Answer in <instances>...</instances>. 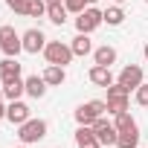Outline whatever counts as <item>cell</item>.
I'll return each instance as SVG.
<instances>
[{"instance_id":"6da1fadb","label":"cell","mask_w":148,"mask_h":148,"mask_svg":"<svg viewBox=\"0 0 148 148\" xmlns=\"http://www.w3.org/2000/svg\"><path fill=\"white\" fill-rule=\"evenodd\" d=\"M44 58H47V64L67 67L73 58H76V52H73V47L64 44V41H47V47H44Z\"/></svg>"},{"instance_id":"7a4b0ae2","label":"cell","mask_w":148,"mask_h":148,"mask_svg":"<svg viewBox=\"0 0 148 148\" xmlns=\"http://www.w3.org/2000/svg\"><path fill=\"white\" fill-rule=\"evenodd\" d=\"M0 49L9 58H18L23 52V38L21 32H15V26H0Z\"/></svg>"},{"instance_id":"3957f363","label":"cell","mask_w":148,"mask_h":148,"mask_svg":"<svg viewBox=\"0 0 148 148\" xmlns=\"http://www.w3.org/2000/svg\"><path fill=\"white\" fill-rule=\"evenodd\" d=\"M18 136L23 145H32V142H41L47 136V122L44 119H26L23 125H18Z\"/></svg>"},{"instance_id":"277c9868","label":"cell","mask_w":148,"mask_h":148,"mask_svg":"<svg viewBox=\"0 0 148 148\" xmlns=\"http://www.w3.org/2000/svg\"><path fill=\"white\" fill-rule=\"evenodd\" d=\"M128 96H131V90L125 87V84H119V82H113L110 87H108V113H122V110H128Z\"/></svg>"},{"instance_id":"5b68a950","label":"cell","mask_w":148,"mask_h":148,"mask_svg":"<svg viewBox=\"0 0 148 148\" xmlns=\"http://www.w3.org/2000/svg\"><path fill=\"white\" fill-rule=\"evenodd\" d=\"M102 23H105V12H99L96 6H87V9L76 18V29H79V32H84V35L96 32Z\"/></svg>"},{"instance_id":"8992f818","label":"cell","mask_w":148,"mask_h":148,"mask_svg":"<svg viewBox=\"0 0 148 148\" xmlns=\"http://www.w3.org/2000/svg\"><path fill=\"white\" fill-rule=\"evenodd\" d=\"M105 110H108V102H102V99L84 102V105H79V110H76V122H79V125H93Z\"/></svg>"},{"instance_id":"52a82bcc","label":"cell","mask_w":148,"mask_h":148,"mask_svg":"<svg viewBox=\"0 0 148 148\" xmlns=\"http://www.w3.org/2000/svg\"><path fill=\"white\" fill-rule=\"evenodd\" d=\"M93 131H96V139H99V145H116V139H119V131H116V125H110L108 119H96L93 122Z\"/></svg>"},{"instance_id":"ba28073f","label":"cell","mask_w":148,"mask_h":148,"mask_svg":"<svg viewBox=\"0 0 148 148\" xmlns=\"http://www.w3.org/2000/svg\"><path fill=\"white\" fill-rule=\"evenodd\" d=\"M21 38H23V52H29V55H38L47 47V35L41 29H26Z\"/></svg>"},{"instance_id":"9c48e42d","label":"cell","mask_w":148,"mask_h":148,"mask_svg":"<svg viewBox=\"0 0 148 148\" xmlns=\"http://www.w3.org/2000/svg\"><path fill=\"white\" fill-rule=\"evenodd\" d=\"M116 82L125 84L128 90H136V87L142 84V67H139V64H128V67H122V73H119Z\"/></svg>"},{"instance_id":"30bf717a","label":"cell","mask_w":148,"mask_h":148,"mask_svg":"<svg viewBox=\"0 0 148 148\" xmlns=\"http://www.w3.org/2000/svg\"><path fill=\"white\" fill-rule=\"evenodd\" d=\"M6 119H9L12 125H23L26 119H32V113H29V105H26V102H21V99L9 102V108H6Z\"/></svg>"},{"instance_id":"8fae6325","label":"cell","mask_w":148,"mask_h":148,"mask_svg":"<svg viewBox=\"0 0 148 148\" xmlns=\"http://www.w3.org/2000/svg\"><path fill=\"white\" fill-rule=\"evenodd\" d=\"M3 82V96L9 99V102H15V99H21L23 93H26V82L21 79V76H12V79H0Z\"/></svg>"},{"instance_id":"7c38bea8","label":"cell","mask_w":148,"mask_h":148,"mask_svg":"<svg viewBox=\"0 0 148 148\" xmlns=\"http://www.w3.org/2000/svg\"><path fill=\"white\" fill-rule=\"evenodd\" d=\"M87 79L96 84V87H110L113 84V73H110V67H102V64H93L90 67V73H87Z\"/></svg>"},{"instance_id":"4fadbf2b","label":"cell","mask_w":148,"mask_h":148,"mask_svg":"<svg viewBox=\"0 0 148 148\" xmlns=\"http://www.w3.org/2000/svg\"><path fill=\"white\" fill-rule=\"evenodd\" d=\"M41 76H44V82H47L49 87H61V84L67 82V70L58 67V64H47V70L41 73Z\"/></svg>"},{"instance_id":"5bb4252c","label":"cell","mask_w":148,"mask_h":148,"mask_svg":"<svg viewBox=\"0 0 148 148\" xmlns=\"http://www.w3.org/2000/svg\"><path fill=\"white\" fill-rule=\"evenodd\" d=\"M93 64H102V67H110V64H116V49H113L110 44H105V47H96V49H93Z\"/></svg>"},{"instance_id":"9a60e30c","label":"cell","mask_w":148,"mask_h":148,"mask_svg":"<svg viewBox=\"0 0 148 148\" xmlns=\"http://www.w3.org/2000/svg\"><path fill=\"white\" fill-rule=\"evenodd\" d=\"M47 90H49V84L44 82V76H29V79H26V93H29L32 99H44Z\"/></svg>"},{"instance_id":"2e32d148","label":"cell","mask_w":148,"mask_h":148,"mask_svg":"<svg viewBox=\"0 0 148 148\" xmlns=\"http://www.w3.org/2000/svg\"><path fill=\"white\" fill-rule=\"evenodd\" d=\"M76 145H79V148H90V145H99L93 125H79V131H76Z\"/></svg>"},{"instance_id":"e0dca14e","label":"cell","mask_w":148,"mask_h":148,"mask_svg":"<svg viewBox=\"0 0 148 148\" xmlns=\"http://www.w3.org/2000/svg\"><path fill=\"white\" fill-rule=\"evenodd\" d=\"M116 148H139V128H131V131H119Z\"/></svg>"},{"instance_id":"ac0fdd59","label":"cell","mask_w":148,"mask_h":148,"mask_svg":"<svg viewBox=\"0 0 148 148\" xmlns=\"http://www.w3.org/2000/svg\"><path fill=\"white\" fill-rule=\"evenodd\" d=\"M73 52H76V55H90L93 52V41H90V35H84V32H79L76 38H73Z\"/></svg>"},{"instance_id":"d6986e66","label":"cell","mask_w":148,"mask_h":148,"mask_svg":"<svg viewBox=\"0 0 148 148\" xmlns=\"http://www.w3.org/2000/svg\"><path fill=\"white\" fill-rule=\"evenodd\" d=\"M67 15H70V12H67L64 3H49V9H47V18H49L55 26H64V23H67Z\"/></svg>"},{"instance_id":"ffe728a7","label":"cell","mask_w":148,"mask_h":148,"mask_svg":"<svg viewBox=\"0 0 148 148\" xmlns=\"http://www.w3.org/2000/svg\"><path fill=\"white\" fill-rule=\"evenodd\" d=\"M12 76H21V64H18V58H3L0 61V79H12Z\"/></svg>"},{"instance_id":"44dd1931","label":"cell","mask_w":148,"mask_h":148,"mask_svg":"<svg viewBox=\"0 0 148 148\" xmlns=\"http://www.w3.org/2000/svg\"><path fill=\"white\" fill-rule=\"evenodd\" d=\"M125 21V12H122V6H108L105 9V23H110V26H119Z\"/></svg>"},{"instance_id":"7402d4cb","label":"cell","mask_w":148,"mask_h":148,"mask_svg":"<svg viewBox=\"0 0 148 148\" xmlns=\"http://www.w3.org/2000/svg\"><path fill=\"white\" fill-rule=\"evenodd\" d=\"M116 131H131V128H136V122H134V116L128 113V110H122V113H116Z\"/></svg>"},{"instance_id":"603a6c76","label":"cell","mask_w":148,"mask_h":148,"mask_svg":"<svg viewBox=\"0 0 148 148\" xmlns=\"http://www.w3.org/2000/svg\"><path fill=\"white\" fill-rule=\"evenodd\" d=\"M47 9H49L47 0H29V12L26 15L29 18H47Z\"/></svg>"},{"instance_id":"cb8c5ba5","label":"cell","mask_w":148,"mask_h":148,"mask_svg":"<svg viewBox=\"0 0 148 148\" xmlns=\"http://www.w3.org/2000/svg\"><path fill=\"white\" fill-rule=\"evenodd\" d=\"M64 6H67V12H73V15H82L90 3H87V0H64Z\"/></svg>"},{"instance_id":"d4e9b609","label":"cell","mask_w":148,"mask_h":148,"mask_svg":"<svg viewBox=\"0 0 148 148\" xmlns=\"http://www.w3.org/2000/svg\"><path fill=\"white\" fill-rule=\"evenodd\" d=\"M134 99H136V105H139V108H148V84H145V82L134 90Z\"/></svg>"},{"instance_id":"484cf974","label":"cell","mask_w":148,"mask_h":148,"mask_svg":"<svg viewBox=\"0 0 148 148\" xmlns=\"http://www.w3.org/2000/svg\"><path fill=\"white\" fill-rule=\"evenodd\" d=\"M6 6H9L15 15H26V12H29V0H6Z\"/></svg>"},{"instance_id":"4316f807","label":"cell","mask_w":148,"mask_h":148,"mask_svg":"<svg viewBox=\"0 0 148 148\" xmlns=\"http://www.w3.org/2000/svg\"><path fill=\"white\" fill-rule=\"evenodd\" d=\"M0 119H6V108H3V102H0Z\"/></svg>"},{"instance_id":"83f0119b","label":"cell","mask_w":148,"mask_h":148,"mask_svg":"<svg viewBox=\"0 0 148 148\" xmlns=\"http://www.w3.org/2000/svg\"><path fill=\"white\" fill-rule=\"evenodd\" d=\"M142 55H145V61H148V44H145V49H142Z\"/></svg>"},{"instance_id":"f1b7e54d","label":"cell","mask_w":148,"mask_h":148,"mask_svg":"<svg viewBox=\"0 0 148 148\" xmlns=\"http://www.w3.org/2000/svg\"><path fill=\"white\" fill-rule=\"evenodd\" d=\"M49 3H64V0H47V6H49Z\"/></svg>"},{"instance_id":"f546056e","label":"cell","mask_w":148,"mask_h":148,"mask_svg":"<svg viewBox=\"0 0 148 148\" xmlns=\"http://www.w3.org/2000/svg\"><path fill=\"white\" fill-rule=\"evenodd\" d=\"M3 99H6V96H3V87H0V102H3Z\"/></svg>"},{"instance_id":"4dcf8cb0","label":"cell","mask_w":148,"mask_h":148,"mask_svg":"<svg viewBox=\"0 0 148 148\" xmlns=\"http://www.w3.org/2000/svg\"><path fill=\"white\" fill-rule=\"evenodd\" d=\"M87 3H90V6H96V3H99V0H87Z\"/></svg>"},{"instance_id":"1f68e13d","label":"cell","mask_w":148,"mask_h":148,"mask_svg":"<svg viewBox=\"0 0 148 148\" xmlns=\"http://www.w3.org/2000/svg\"><path fill=\"white\" fill-rule=\"evenodd\" d=\"M90 148H105V145H90Z\"/></svg>"},{"instance_id":"d6a6232c","label":"cell","mask_w":148,"mask_h":148,"mask_svg":"<svg viewBox=\"0 0 148 148\" xmlns=\"http://www.w3.org/2000/svg\"><path fill=\"white\" fill-rule=\"evenodd\" d=\"M113 3H125V0H113Z\"/></svg>"},{"instance_id":"836d02e7","label":"cell","mask_w":148,"mask_h":148,"mask_svg":"<svg viewBox=\"0 0 148 148\" xmlns=\"http://www.w3.org/2000/svg\"><path fill=\"white\" fill-rule=\"evenodd\" d=\"M21 148H26V145H21Z\"/></svg>"},{"instance_id":"e575fe53","label":"cell","mask_w":148,"mask_h":148,"mask_svg":"<svg viewBox=\"0 0 148 148\" xmlns=\"http://www.w3.org/2000/svg\"><path fill=\"white\" fill-rule=\"evenodd\" d=\"M145 3H148V0H145Z\"/></svg>"}]
</instances>
